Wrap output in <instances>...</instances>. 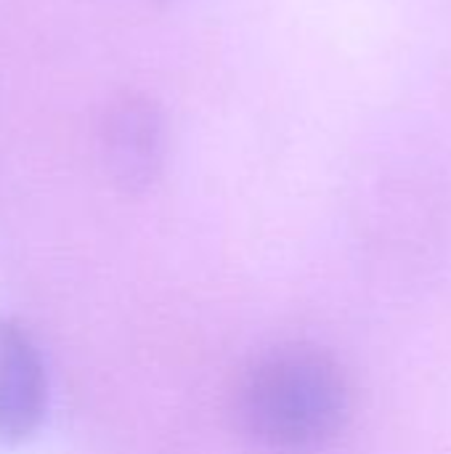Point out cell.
<instances>
[{
	"mask_svg": "<svg viewBox=\"0 0 451 454\" xmlns=\"http://www.w3.org/2000/svg\"><path fill=\"white\" fill-rule=\"evenodd\" d=\"M237 410L255 444L279 454L319 452L351 418V383L327 351L284 346L247 370Z\"/></svg>",
	"mask_w": 451,
	"mask_h": 454,
	"instance_id": "6da1fadb",
	"label": "cell"
},
{
	"mask_svg": "<svg viewBox=\"0 0 451 454\" xmlns=\"http://www.w3.org/2000/svg\"><path fill=\"white\" fill-rule=\"evenodd\" d=\"M167 149V114L157 98L141 90H122L104 106L98 117V152L120 189H149L165 168Z\"/></svg>",
	"mask_w": 451,
	"mask_h": 454,
	"instance_id": "7a4b0ae2",
	"label": "cell"
},
{
	"mask_svg": "<svg viewBox=\"0 0 451 454\" xmlns=\"http://www.w3.org/2000/svg\"><path fill=\"white\" fill-rule=\"evenodd\" d=\"M48 378L29 333L0 322V447L27 442L43 423Z\"/></svg>",
	"mask_w": 451,
	"mask_h": 454,
	"instance_id": "3957f363",
	"label": "cell"
}]
</instances>
